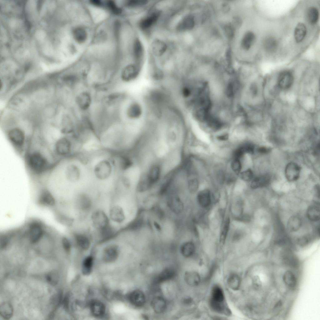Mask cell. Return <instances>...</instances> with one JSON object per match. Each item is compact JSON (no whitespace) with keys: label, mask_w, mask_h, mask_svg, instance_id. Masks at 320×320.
Masks as SVG:
<instances>
[{"label":"cell","mask_w":320,"mask_h":320,"mask_svg":"<svg viewBox=\"0 0 320 320\" xmlns=\"http://www.w3.org/2000/svg\"><path fill=\"white\" fill-rule=\"evenodd\" d=\"M270 180V177L268 174L256 177L252 181L251 187L253 189H256L265 187L269 184Z\"/></svg>","instance_id":"cell-25"},{"label":"cell","mask_w":320,"mask_h":320,"mask_svg":"<svg viewBox=\"0 0 320 320\" xmlns=\"http://www.w3.org/2000/svg\"><path fill=\"white\" fill-rule=\"evenodd\" d=\"M255 40L254 34L251 32H247L244 35L242 41V48L245 50H248L254 43Z\"/></svg>","instance_id":"cell-31"},{"label":"cell","mask_w":320,"mask_h":320,"mask_svg":"<svg viewBox=\"0 0 320 320\" xmlns=\"http://www.w3.org/2000/svg\"><path fill=\"white\" fill-rule=\"evenodd\" d=\"M227 282L230 288L234 290H237L239 289L240 286L241 280L238 275L233 274L228 278Z\"/></svg>","instance_id":"cell-34"},{"label":"cell","mask_w":320,"mask_h":320,"mask_svg":"<svg viewBox=\"0 0 320 320\" xmlns=\"http://www.w3.org/2000/svg\"><path fill=\"white\" fill-rule=\"evenodd\" d=\"M308 218L311 221L317 222L320 219V212L319 206L318 204L309 206L307 211Z\"/></svg>","instance_id":"cell-29"},{"label":"cell","mask_w":320,"mask_h":320,"mask_svg":"<svg viewBox=\"0 0 320 320\" xmlns=\"http://www.w3.org/2000/svg\"><path fill=\"white\" fill-rule=\"evenodd\" d=\"M152 183L154 186L160 181L162 174V168L159 162L152 163L146 171Z\"/></svg>","instance_id":"cell-8"},{"label":"cell","mask_w":320,"mask_h":320,"mask_svg":"<svg viewBox=\"0 0 320 320\" xmlns=\"http://www.w3.org/2000/svg\"><path fill=\"white\" fill-rule=\"evenodd\" d=\"M175 272L172 268H168L163 270L156 277L155 282L158 283L162 282L169 280L174 276Z\"/></svg>","instance_id":"cell-26"},{"label":"cell","mask_w":320,"mask_h":320,"mask_svg":"<svg viewBox=\"0 0 320 320\" xmlns=\"http://www.w3.org/2000/svg\"><path fill=\"white\" fill-rule=\"evenodd\" d=\"M179 251L182 256L185 258H190L195 253V246L192 241L185 242L180 245Z\"/></svg>","instance_id":"cell-20"},{"label":"cell","mask_w":320,"mask_h":320,"mask_svg":"<svg viewBox=\"0 0 320 320\" xmlns=\"http://www.w3.org/2000/svg\"><path fill=\"white\" fill-rule=\"evenodd\" d=\"M8 137L10 140L16 145H21L24 142V134L22 130L18 128H15L11 130L8 133Z\"/></svg>","instance_id":"cell-16"},{"label":"cell","mask_w":320,"mask_h":320,"mask_svg":"<svg viewBox=\"0 0 320 320\" xmlns=\"http://www.w3.org/2000/svg\"><path fill=\"white\" fill-rule=\"evenodd\" d=\"M210 304L212 309L218 312H224L226 310L224 292L220 287L216 286L213 288Z\"/></svg>","instance_id":"cell-5"},{"label":"cell","mask_w":320,"mask_h":320,"mask_svg":"<svg viewBox=\"0 0 320 320\" xmlns=\"http://www.w3.org/2000/svg\"><path fill=\"white\" fill-rule=\"evenodd\" d=\"M141 68L136 64H130L126 65L121 70L117 80L124 84L136 81L139 78Z\"/></svg>","instance_id":"cell-4"},{"label":"cell","mask_w":320,"mask_h":320,"mask_svg":"<svg viewBox=\"0 0 320 320\" xmlns=\"http://www.w3.org/2000/svg\"><path fill=\"white\" fill-rule=\"evenodd\" d=\"M127 298L131 304L136 307H142L146 302L145 294L139 289H135L131 292L128 294Z\"/></svg>","instance_id":"cell-9"},{"label":"cell","mask_w":320,"mask_h":320,"mask_svg":"<svg viewBox=\"0 0 320 320\" xmlns=\"http://www.w3.org/2000/svg\"><path fill=\"white\" fill-rule=\"evenodd\" d=\"M73 33L75 39L78 43L83 42L87 39V33L86 31L82 28L78 27L76 28L74 30Z\"/></svg>","instance_id":"cell-36"},{"label":"cell","mask_w":320,"mask_h":320,"mask_svg":"<svg viewBox=\"0 0 320 320\" xmlns=\"http://www.w3.org/2000/svg\"><path fill=\"white\" fill-rule=\"evenodd\" d=\"M191 302H192V300L190 298H187L184 299V302L185 303V304H190Z\"/></svg>","instance_id":"cell-55"},{"label":"cell","mask_w":320,"mask_h":320,"mask_svg":"<svg viewBox=\"0 0 320 320\" xmlns=\"http://www.w3.org/2000/svg\"><path fill=\"white\" fill-rule=\"evenodd\" d=\"M187 188L190 192L193 193L198 190L199 183L198 180L196 178H190L187 182Z\"/></svg>","instance_id":"cell-41"},{"label":"cell","mask_w":320,"mask_h":320,"mask_svg":"<svg viewBox=\"0 0 320 320\" xmlns=\"http://www.w3.org/2000/svg\"><path fill=\"white\" fill-rule=\"evenodd\" d=\"M74 240L76 245L82 250H87L90 246L91 241L90 239L88 236L84 234H74Z\"/></svg>","instance_id":"cell-22"},{"label":"cell","mask_w":320,"mask_h":320,"mask_svg":"<svg viewBox=\"0 0 320 320\" xmlns=\"http://www.w3.org/2000/svg\"><path fill=\"white\" fill-rule=\"evenodd\" d=\"M319 13L318 9L314 7H310L308 9L307 17L309 22L312 24H316L318 22Z\"/></svg>","instance_id":"cell-37"},{"label":"cell","mask_w":320,"mask_h":320,"mask_svg":"<svg viewBox=\"0 0 320 320\" xmlns=\"http://www.w3.org/2000/svg\"><path fill=\"white\" fill-rule=\"evenodd\" d=\"M153 226L156 230L158 232L162 230V227L160 224L157 221H154L153 222Z\"/></svg>","instance_id":"cell-53"},{"label":"cell","mask_w":320,"mask_h":320,"mask_svg":"<svg viewBox=\"0 0 320 320\" xmlns=\"http://www.w3.org/2000/svg\"><path fill=\"white\" fill-rule=\"evenodd\" d=\"M76 207L82 212H87L90 209L92 201L89 197L84 193L80 194L77 197L76 201Z\"/></svg>","instance_id":"cell-13"},{"label":"cell","mask_w":320,"mask_h":320,"mask_svg":"<svg viewBox=\"0 0 320 320\" xmlns=\"http://www.w3.org/2000/svg\"><path fill=\"white\" fill-rule=\"evenodd\" d=\"M95 92L84 86L74 92L73 102L75 111L79 116H87L90 112L96 100Z\"/></svg>","instance_id":"cell-2"},{"label":"cell","mask_w":320,"mask_h":320,"mask_svg":"<svg viewBox=\"0 0 320 320\" xmlns=\"http://www.w3.org/2000/svg\"><path fill=\"white\" fill-rule=\"evenodd\" d=\"M58 274L55 272H50L46 276V279L48 282L53 285L57 284L58 280Z\"/></svg>","instance_id":"cell-42"},{"label":"cell","mask_w":320,"mask_h":320,"mask_svg":"<svg viewBox=\"0 0 320 320\" xmlns=\"http://www.w3.org/2000/svg\"><path fill=\"white\" fill-rule=\"evenodd\" d=\"M230 221L229 218H227L224 221L221 229L219 241L222 244L225 242L228 234L230 226Z\"/></svg>","instance_id":"cell-38"},{"label":"cell","mask_w":320,"mask_h":320,"mask_svg":"<svg viewBox=\"0 0 320 320\" xmlns=\"http://www.w3.org/2000/svg\"><path fill=\"white\" fill-rule=\"evenodd\" d=\"M257 150L260 153L265 154L269 152L271 150L270 148L262 147L258 148Z\"/></svg>","instance_id":"cell-51"},{"label":"cell","mask_w":320,"mask_h":320,"mask_svg":"<svg viewBox=\"0 0 320 320\" xmlns=\"http://www.w3.org/2000/svg\"><path fill=\"white\" fill-rule=\"evenodd\" d=\"M231 167L235 172L239 173L242 168V164L240 160L234 158L231 163Z\"/></svg>","instance_id":"cell-43"},{"label":"cell","mask_w":320,"mask_h":320,"mask_svg":"<svg viewBox=\"0 0 320 320\" xmlns=\"http://www.w3.org/2000/svg\"><path fill=\"white\" fill-rule=\"evenodd\" d=\"M151 48L152 53L155 55L160 56L166 52L167 46L163 41L157 39L154 40L152 42Z\"/></svg>","instance_id":"cell-23"},{"label":"cell","mask_w":320,"mask_h":320,"mask_svg":"<svg viewBox=\"0 0 320 320\" xmlns=\"http://www.w3.org/2000/svg\"><path fill=\"white\" fill-rule=\"evenodd\" d=\"M309 241L308 237H303L298 239V243L301 245H304L307 244Z\"/></svg>","instance_id":"cell-50"},{"label":"cell","mask_w":320,"mask_h":320,"mask_svg":"<svg viewBox=\"0 0 320 320\" xmlns=\"http://www.w3.org/2000/svg\"><path fill=\"white\" fill-rule=\"evenodd\" d=\"M87 166L92 181L100 183L112 182L113 183L117 175L109 154L102 149L91 155Z\"/></svg>","instance_id":"cell-1"},{"label":"cell","mask_w":320,"mask_h":320,"mask_svg":"<svg viewBox=\"0 0 320 320\" xmlns=\"http://www.w3.org/2000/svg\"><path fill=\"white\" fill-rule=\"evenodd\" d=\"M90 309L92 314L97 318L103 317L106 312L105 305L101 302L98 300H93L91 302Z\"/></svg>","instance_id":"cell-14"},{"label":"cell","mask_w":320,"mask_h":320,"mask_svg":"<svg viewBox=\"0 0 320 320\" xmlns=\"http://www.w3.org/2000/svg\"><path fill=\"white\" fill-rule=\"evenodd\" d=\"M228 135L227 134L219 135L217 137V138L218 140L222 141L227 140L228 139Z\"/></svg>","instance_id":"cell-52"},{"label":"cell","mask_w":320,"mask_h":320,"mask_svg":"<svg viewBox=\"0 0 320 320\" xmlns=\"http://www.w3.org/2000/svg\"><path fill=\"white\" fill-rule=\"evenodd\" d=\"M151 304L153 310L158 314L163 312L167 308L166 300L161 296H156L153 298L151 301Z\"/></svg>","instance_id":"cell-17"},{"label":"cell","mask_w":320,"mask_h":320,"mask_svg":"<svg viewBox=\"0 0 320 320\" xmlns=\"http://www.w3.org/2000/svg\"><path fill=\"white\" fill-rule=\"evenodd\" d=\"M184 278L185 282L188 285L192 287L198 285L201 281L199 274L195 271L187 272L185 274Z\"/></svg>","instance_id":"cell-24"},{"label":"cell","mask_w":320,"mask_h":320,"mask_svg":"<svg viewBox=\"0 0 320 320\" xmlns=\"http://www.w3.org/2000/svg\"><path fill=\"white\" fill-rule=\"evenodd\" d=\"M107 5L110 10L114 13L118 14L120 13V9L113 1H108L107 3Z\"/></svg>","instance_id":"cell-46"},{"label":"cell","mask_w":320,"mask_h":320,"mask_svg":"<svg viewBox=\"0 0 320 320\" xmlns=\"http://www.w3.org/2000/svg\"><path fill=\"white\" fill-rule=\"evenodd\" d=\"M283 261L285 263L292 267H295L298 264L297 258L292 253L286 252L283 257Z\"/></svg>","instance_id":"cell-40"},{"label":"cell","mask_w":320,"mask_h":320,"mask_svg":"<svg viewBox=\"0 0 320 320\" xmlns=\"http://www.w3.org/2000/svg\"><path fill=\"white\" fill-rule=\"evenodd\" d=\"M224 30L228 37L231 39L232 38L234 34V30L232 26L227 25L224 27Z\"/></svg>","instance_id":"cell-48"},{"label":"cell","mask_w":320,"mask_h":320,"mask_svg":"<svg viewBox=\"0 0 320 320\" xmlns=\"http://www.w3.org/2000/svg\"><path fill=\"white\" fill-rule=\"evenodd\" d=\"M245 153H253L254 151L255 147L254 145L251 143H248L242 146Z\"/></svg>","instance_id":"cell-47"},{"label":"cell","mask_w":320,"mask_h":320,"mask_svg":"<svg viewBox=\"0 0 320 320\" xmlns=\"http://www.w3.org/2000/svg\"><path fill=\"white\" fill-rule=\"evenodd\" d=\"M278 45V42L276 39L271 37L266 38L263 42L265 50L270 53L275 52L277 49Z\"/></svg>","instance_id":"cell-30"},{"label":"cell","mask_w":320,"mask_h":320,"mask_svg":"<svg viewBox=\"0 0 320 320\" xmlns=\"http://www.w3.org/2000/svg\"><path fill=\"white\" fill-rule=\"evenodd\" d=\"M302 225V220L297 216L291 217L287 222V228L291 232H295L298 230Z\"/></svg>","instance_id":"cell-32"},{"label":"cell","mask_w":320,"mask_h":320,"mask_svg":"<svg viewBox=\"0 0 320 320\" xmlns=\"http://www.w3.org/2000/svg\"><path fill=\"white\" fill-rule=\"evenodd\" d=\"M109 217L113 221L118 223L122 222L125 217L123 209L118 205L112 207L109 211Z\"/></svg>","instance_id":"cell-18"},{"label":"cell","mask_w":320,"mask_h":320,"mask_svg":"<svg viewBox=\"0 0 320 320\" xmlns=\"http://www.w3.org/2000/svg\"><path fill=\"white\" fill-rule=\"evenodd\" d=\"M28 162L30 168L38 173L43 172L46 169L48 164L47 159L38 152L30 154L28 158Z\"/></svg>","instance_id":"cell-6"},{"label":"cell","mask_w":320,"mask_h":320,"mask_svg":"<svg viewBox=\"0 0 320 320\" xmlns=\"http://www.w3.org/2000/svg\"><path fill=\"white\" fill-rule=\"evenodd\" d=\"M119 253V248L117 245H109L105 247L103 250L102 253L103 260L107 262H113L118 258Z\"/></svg>","instance_id":"cell-10"},{"label":"cell","mask_w":320,"mask_h":320,"mask_svg":"<svg viewBox=\"0 0 320 320\" xmlns=\"http://www.w3.org/2000/svg\"><path fill=\"white\" fill-rule=\"evenodd\" d=\"M307 28L302 23H299L296 25L294 31V37L297 43L302 42L304 39L307 33Z\"/></svg>","instance_id":"cell-28"},{"label":"cell","mask_w":320,"mask_h":320,"mask_svg":"<svg viewBox=\"0 0 320 320\" xmlns=\"http://www.w3.org/2000/svg\"><path fill=\"white\" fill-rule=\"evenodd\" d=\"M300 170V167L297 164L293 162L288 163L285 169V175L287 180L292 182L298 179Z\"/></svg>","instance_id":"cell-12"},{"label":"cell","mask_w":320,"mask_h":320,"mask_svg":"<svg viewBox=\"0 0 320 320\" xmlns=\"http://www.w3.org/2000/svg\"><path fill=\"white\" fill-rule=\"evenodd\" d=\"M283 280L285 284L289 288H293L296 287L297 284L296 278L291 272L286 271L284 274Z\"/></svg>","instance_id":"cell-35"},{"label":"cell","mask_w":320,"mask_h":320,"mask_svg":"<svg viewBox=\"0 0 320 320\" xmlns=\"http://www.w3.org/2000/svg\"><path fill=\"white\" fill-rule=\"evenodd\" d=\"M134 54L137 62V64L141 67L144 49L142 43L138 39L135 40L133 45Z\"/></svg>","instance_id":"cell-27"},{"label":"cell","mask_w":320,"mask_h":320,"mask_svg":"<svg viewBox=\"0 0 320 320\" xmlns=\"http://www.w3.org/2000/svg\"><path fill=\"white\" fill-rule=\"evenodd\" d=\"M91 220L94 227L99 230L110 225L108 217L103 211L101 210H96L92 213Z\"/></svg>","instance_id":"cell-7"},{"label":"cell","mask_w":320,"mask_h":320,"mask_svg":"<svg viewBox=\"0 0 320 320\" xmlns=\"http://www.w3.org/2000/svg\"><path fill=\"white\" fill-rule=\"evenodd\" d=\"M197 200L199 204L202 208H206L209 207L212 202L210 191L206 189L199 192L197 196Z\"/></svg>","instance_id":"cell-15"},{"label":"cell","mask_w":320,"mask_h":320,"mask_svg":"<svg viewBox=\"0 0 320 320\" xmlns=\"http://www.w3.org/2000/svg\"><path fill=\"white\" fill-rule=\"evenodd\" d=\"M293 79L292 72L288 71H283L278 76V86L281 89H288L292 86L293 83Z\"/></svg>","instance_id":"cell-11"},{"label":"cell","mask_w":320,"mask_h":320,"mask_svg":"<svg viewBox=\"0 0 320 320\" xmlns=\"http://www.w3.org/2000/svg\"><path fill=\"white\" fill-rule=\"evenodd\" d=\"M147 1L145 0H132L128 1L127 5L129 7H137L145 5Z\"/></svg>","instance_id":"cell-45"},{"label":"cell","mask_w":320,"mask_h":320,"mask_svg":"<svg viewBox=\"0 0 320 320\" xmlns=\"http://www.w3.org/2000/svg\"><path fill=\"white\" fill-rule=\"evenodd\" d=\"M93 258L91 256L87 257L83 260L82 266V272L84 275H89L92 272Z\"/></svg>","instance_id":"cell-33"},{"label":"cell","mask_w":320,"mask_h":320,"mask_svg":"<svg viewBox=\"0 0 320 320\" xmlns=\"http://www.w3.org/2000/svg\"><path fill=\"white\" fill-rule=\"evenodd\" d=\"M144 220L142 217H138L128 226V229L132 231H137L141 229L144 224Z\"/></svg>","instance_id":"cell-39"},{"label":"cell","mask_w":320,"mask_h":320,"mask_svg":"<svg viewBox=\"0 0 320 320\" xmlns=\"http://www.w3.org/2000/svg\"><path fill=\"white\" fill-rule=\"evenodd\" d=\"M166 204L170 210L176 215H180L183 211L184 205L178 193V188L172 187L167 194Z\"/></svg>","instance_id":"cell-3"},{"label":"cell","mask_w":320,"mask_h":320,"mask_svg":"<svg viewBox=\"0 0 320 320\" xmlns=\"http://www.w3.org/2000/svg\"><path fill=\"white\" fill-rule=\"evenodd\" d=\"M193 17L191 15H187L184 17L179 22L177 27V30L180 31H185L192 29L194 25Z\"/></svg>","instance_id":"cell-19"},{"label":"cell","mask_w":320,"mask_h":320,"mask_svg":"<svg viewBox=\"0 0 320 320\" xmlns=\"http://www.w3.org/2000/svg\"><path fill=\"white\" fill-rule=\"evenodd\" d=\"M159 15V12L157 11L143 18L139 23L140 27L143 29L150 28L157 21Z\"/></svg>","instance_id":"cell-21"},{"label":"cell","mask_w":320,"mask_h":320,"mask_svg":"<svg viewBox=\"0 0 320 320\" xmlns=\"http://www.w3.org/2000/svg\"><path fill=\"white\" fill-rule=\"evenodd\" d=\"M245 153L242 147H239L236 149L234 152L233 155L234 158L240 159Z\"/></svg>","instance_id":"cell-49"},{"label":"cell","mask_w":320,"mask_h":320,"mask_svg":"<svg viewBox=\"0 0 320 320\" xmlns=\"http://www.w3.org/2000/svg\"><path fill=\"white\" fill-rule=\"evenodd\" d=\"M91 2L92 4L97 6H99L101 4V2L99 0H92Z\"/></svg>","instance_id":"cell-54"},{"label":"cell","mask_w":320,"mask_h":320,"mask_svg":"<svg viewBox=\"0 0 320 320\" xmlns=\"http://www.w3.org/2000/svg\"><path fill=\"white\" fill-rule=\"evenodd\" d=\"M253 172L250 169H248L242 172L240 174V178L245 181L251 180L253 177Z\"/></svg>","instance_id":"cell-44"}]
</instances>
